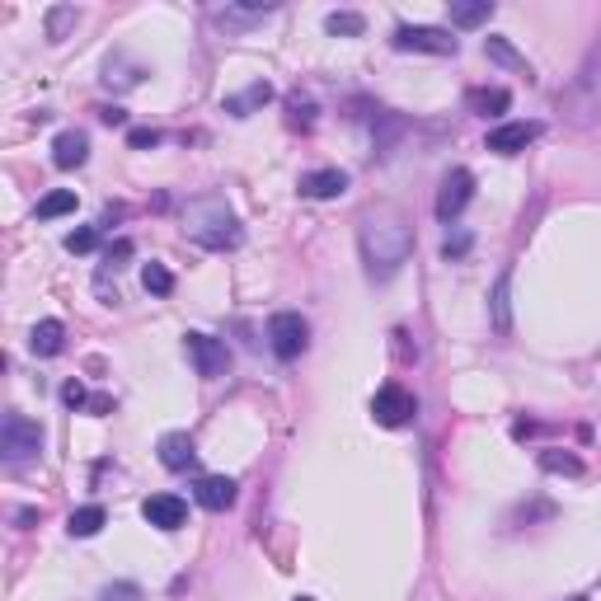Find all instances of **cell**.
Listing matches in <instances>:
<instances>
[{"label": "cell", "instance_id": "4316f807", "mask_svg": "<svg viewBox=\"0 0 601 601\" xmlns=\"http://www.w3.org/2000/svg\"><path fill=\"white\" fill-rule=\"evenodd\" d=\"M104 80H108V85H118V90H132V85L141 80V71H137V66H127V62H108Z\"/></svg>", "mask_w": 601, "mask_h": 601}, {"label": "cell", "instance_id": "d6986e66", "mask_svg": "<svg viewBox=\"0 0 601 601\" xmlns=\"http://www.w3.org/2000/svg\"><path fill=\"white\" fill-rule=\"evenodd\" d=\"M489 19H494V0H456L451 5V24L456 29H479Z\"/></svg>", "mask_w": 601, "mask_h": 601}, {"label": "cell", "instance_id": "d4e9b609", "mask_svg": "<svg viewBox=\"0 0 601 601\" xmlns=\"http://www.w3.org/2000/svg\"><path fill=\"white\" fill-rule=\"evenodd\" d=\"M66 212H76V193L71 188H57V193H47L38 202V221H52V216H66Z\"/></svg>", "mask_w": 601, "mask_h": 601}, {"label": "cell", "instance_id": "8992f818", "mask_svg": "<svg viewBox=\"0 0 601 601\" xmlns=\"http://www.w3.org/2000/svg\"><path fill=\"white\" fill-rule=\"evenodd\" d=\"M184 353L193 357L202 381H216V376L231 371V348H226V339H212V334H202V329L184 334Z\"/></svg>", "mask_w": 601, "mask_h": 601}, {"label": "cell", "instance_id": "6da1fadb", "mask_svg": "<svg viewBox=\"0 0 601 601\" xmlns=\"http://www.w3.org/2000/svg\"><path fill=\"white\" fill-rule=\"evenodd\" d=\"M357 245H362V263H367L371 282H390L400 273L409 254H414V226L395 202H376L362 226H357Z\"/></svg>", "mask_w": 601, "mask_h": 601}, {"label": "cell", "instance_id": "30bf717a", "mask_svg": "<svg viewBox=\"0 0 601 601\" xmlns=\"http://www.w3.org/2000/svg\"><path fill=\"white\" fill-rule=\"evenodd\" d=\"M536 137H540V123H503V127H494V132H489V141H484V146H489L494 155H522Z\"/></svg>", "mask_w": 601, "mask_h": 601}, {"label": "cell", "instance_id": "e0dca14e", "mask_svg": "<svg viewBox=\"0 0 601 601\" xmlns=\"http://www.w3.org/2000/svg\"><path fill=\"white\" fill-rule=\"evenodd\" d=\"M268 15H278V5H226V10H216V24L221 29H249Z\"/></svg>", "mask_w": 601, "mask_h": 601}, {"label": "cell", "instance_id": "5b68a950", "mask_svg": "<svg viewBox=\"0 0 601 601\" xmlns=\"http://www.w3.org/2000/svg\"><path fill=\"white\" fill-rule=\"evenodd\" d=\"M395 52H432V57H456V38L451 29H437V24H400L395 38H390Z\"/></svg>", "mask_w": 601, "mask_h": 601}, {"label": "cell", "instance_id": "7a4b0ae2", "mask_svg": "<svg viewBox=\"0 0 601 601\" xmlns=\"http://www.w3.org/2000/svg\"><path fill=\"white\" fill-rule=\"evenodd\" d=\"M184 235L193 245L202 249H235L245 240V226H240V216L226 207V198H193L184 212Z\"/></svg>", "mask_w": 601, "mask_h": 601}, {"label": "cell", "instance_id": "44dd1931", "mask_svg": "<svg viewBox=\"0 0 601 601\" xmlns=\"http://www.w3.org/2000/svg\"><path fill=\"white\" fill-rule=\"evenodd\" d=\"M104 522H108V512L99 508V503H90V508H76V512H71L66 531H71L76 540H90V536H99V531H104Z\"/></svg>", "mask_w": 601, "mask_h": 601}, {"label": "cell", "instance_id": "4fadbf2b", "mask_svg": "<svg viewBox=\"0 0 601 601\" xmlns=\"http://www.w3.org/2000/svg\"><path fill=\"white\" fill-rule=\"evenodd\" d=\"M85 160H90V137H85V132L71 127V132H62V137L52 141V165H57V170H80Z\"/></svg>", "mask_w": 601, "mask_h": 601}, {"label": "cell", "instance_id": "9c48e42d", "mask_svg": "<svg viewBox=\"0 0 601 601\" xmlns=\"http://www.w3.org/2000/svg\"><path fill=\"white\" fill-rule=\"evenodd\" d=\"M141 517L151 526H160V531H179L188 522V503L179 494H151L141 503Z\"/></svg>", "mask_w": 601, "mask_h": 601}, {"label": "cell", "instance_id": "52a82bcc", "mask_svg": "<svg viewBox=\"0 0 601 601\" xmlns=\"http://www.w3.org/2000/svg\"><path fill=\"white\" fill-rule=\"evenodd\" d=\"M414 414H418V400L404 386H395V381L381 386L376 400H371V418H376L381 428H404V423H414Z\"/></svg>", "mask_w": 601, "mask_h": 601}, {"label": "cell", "instance_id": "ffe728a7", "mask_svg": "<svg viewBox=\"0 0 601 601\" xmlns=\"http://www.w3.org/2000/svg\"><path fill=\"white\" fill-rule=\"evenodd\" d=\"M484 57H489V62H498V66H508V71H517V76H531L526 57L508 43V38H484Z\"/></svg>", "mask_w": 601, "mask_h": 601}, {"label": "cell", "instance_id": "9a60e30c", "mask_svg": "<svg viewBox=\"0 0 601 601\" xmlns=\"http://www.w3.org/2000/svg\"><path fill=\"white\" fill-rule=\"evenodd\" d=\"M29 348H33V357H57L66 348V324L62 320H38L29 334Z\"/></svg>", "mask_w": 601, "mask_h": 601}, {"label": "cell", "instance_id": "4dcf8cb0", "mask_svg": "<svg viewBox=\"0 0 601 601\" xmlns=\"http://www.w3.org/2000/svg\"><path fill=\"white\" fill-rule=\"evenodd\" d=\"M287 108H292V118H287L292 127H301V132H310V127H315V104H310V99H301V94H296Z\"/></svg>", "mask_w": 601, "mask_h": 601}, {"label": "cell", "instance_id": "74e56055", "mask_svg": "<svg viewBox=\"0 0 601 601\" xmlns=\"http://www.w3.org/2000/svg\"><path fill=\"white\" fill-rule=\"evenodd\" d=\"M301 601H310V597H301Z\"/></svg>", "mask_w": 601, "mask_h": 601}, {"label": "cell", "instance_id": "8d00e7d4", "mask_svg": "<svg viewBox=\"0 0 601 601\" xmlns=\"http://www.w3.org/2000/svg\"><path fill=\"white\" fill-rule=\"evenodd\" d=\"M569 601H587V597H569Z\"/></svg>", "mask_w": 601, "mask_h": 601}, {"label": "cell", "instance_id": "e575fe53", "mask_svg": "<svg viewBox=\"0 0 601 601\" xmlns=\"http://www.w3.org/2000/svg\"><path fill=\"white\" fill-rule=\"evenodd\" d=\"M62 404H66V409H80V404H90V395H85L80 381H66V386H62Z\"/></svg>", "mask_w": 601, "mask_h": 601}, {"label": "cell", "instance_id": "d590c367", "mask_svg": "<svg viewBox=\"0 0 601 601\" xmlns=\"http://www.w3.org/2000/svg\"><path fill=\"white\" fill-rule=\"evenodd\" d=\"M99 123H108V127H123V123H127V113H123V108H99Z\"/></svg>", "mask_w": 601, "mask_h": 601}, {"label": "cell", "instance_id": "484cf974", "mask_svg": "<svg viewBox=\"0 0 601 601\" xmlns=\"http://www.w3.org/2000/svg\"><path fill=\"white\" fill-rule=\"evenodd\" d=\"M76 5H52V10H47V38H52V43H62L66 38V29H76Z\"/></svg>", "mask_w": 601, "mask_h": 601}, {"label": "cell", "instance_id": "7c38bea8", "mask_svg": "<svg viewBox=\"0 0 601 601\" xmlns=\"http://www.w3.org/2000/svg\"><path fill=\"white\" fill-rule=\"evenodd\" d=\"M296 193H301V198H315V202L343 198V193H348V174L343 170H310V174H301Z\"/></svg>", "mask_w": 601, "mask_h": 601}, {"label": "cell", "instance_id": "603a6c76", "mask_svg": "<svg viewBox=\"0 0 601 601\" xmlns=\"http://www.w3.org/2000/svg\"><path fill=\"white\" fill-rule=\"evenodd\" d=\"M324 29L334 33V38H362L367 19L357 15V10H334V15H324Z\"/></svg>", "mask_w": 601, "mask_h": 601}, {"label": "cell", "instance_id": "8fae6325", "mask_svg": "<svg viewBox=\"0 0 601 601\" xmlns=\"http://www.w3.org/2000/svg\"><path fill=\"white\" fill-rule=\"evenodd\" d=\"M235 484L231 475H202L198 484H193V498H198V508H207V512H226L235 503Z\"/></svg>", "mask_w": 601, "mask_h": 601}, {"label": "cell", "instance_id": "3957f363", "mask_svg": "<svg viewBox=\"0 0 601 601\" xmlns=\"http://www.w3.org/2000/svg\"><path fill=\"white\" fill-rule=\"evenodd\" d=\"M43 451V428L33 423V418H24V414H10L0 418V456L10 465H24V461H33Z\"/></svg>", "mask_w": 601, "mask_h": 601}, {"label": "cell", "instance_id": "277c9868", "mask_svg": "<svg viewBox=\"0 0 601 601\" xmlns=\"http://www.w3.org/2000/svg\"><path fill=\"white\" fill-rule=\"evenodd\" d=\"M306 343H310V324L296 310H278L268 320V348H273L278 362H296V357L306 353Z\"/></svg>", "mask_w": 601, "mask_h": 601}, {"label": "cell", "instance_id": "83f0119b", "mask_svg": "<svg viewBox=\"0 0 601 601\" xmlns=\"http://www.w3.org/2000/svg\"><path fill=\"white\" fill-rule=\"evenodd\" d=\"M540 465L555 470V475H583V461L578 456H559V451H540Z\"/></svg>", "mask_w": 601, "mask_h": 601}, {"label": "cell", "instance_id": "7402d4cb", "mask_svg": "<svg viewBox=\"0 0 601 601\" xmlns=\"http://www.w3.org/2000/svg\"><path fill=\"white\" fill-rule=\"evenodd\" d=\"M489 306H494V329L498 334H512V278L508 273L494 282V301H489Z\"/></svg>", "mask_w": 601, "mask_h": 601}, {"label": "cell", "instance_id": "f546056e", "mask_svg": "<svg viewBox=\"0 0 601 601\" xmlns=\"http://www.w3.org/2000/svg\"><path fill=\"white\" fill-rule=\"evenodd\" d=\"M94 245H99V226H80V231L66 235V249H71V254H90Z\"/></svg>", "mask_w": 601, "mask_h": 601}, {"label": "cell", "instance_id": "5bb4252c", "mask_svg": "<svg viewBox=\"0 0 601 601\" xmlns=\"http://www.w3.org/2000/svg\"><path fill=\"white\" fill-rule=\"evenodd\" d=\"M160 465H165V470H193V465H198L193 437H188V432H165V437H160Z\"/></svg>", "mask_w": 601, "mask_h": 601}, {"label": "cell", "instance_id": "cb8c5ba5", "mask_svg": "<svg viewBox=\"0 0 601 601\" xmlns=\"http://www.w3.org/2000/svg\"><path fill=\"white\" fill-rule=\"evenodd\" d=\"M141 287H146L151 296H170L174 292V273L165 268V263H146V268H141Z\"/></svg>", "mask_w": 601, "mask_h": 601}, {"label": "cell", "instance_id": "ba28073f", "mask_svg": "<svg viewBox=\"0 0 601 601\" xmlns=\"http://www.w3.org/2000/svg\"><path fill=\"white\" fill-rule=\"evenodd\" d=\"M470 198H475V174L470 170H447V179H442V188H437V221H456V216L470 207Z\"/></svg>", "mask_w": 601, "mask_h": 601}, {"label": "cell", "instance_id": "836d02e7", "mask_svg": "<svg viewBox=\"0 0 601 601\" xmlns=\"http://www.w3.org/2000/svg\"><path fill=\"white\" fill-rule=\"evenodd\" d=\"M127 146H132V151H146V146H160V132H155V127H132V132H127Z\"/></svg>", "mask_w": 601, "mask_h": 601}, {"label": "cell", "instance_id": "d6a6232c", "mask_svg": "<svg viewBox=\"0 0 601 601\" xmlns=\"http://www.w3.org/2000/svg\"><path fill=\"white\" fill-rule=\"evenodd\" d=\"M99 601H141V587L137 583H108L99 592Z\"/></svg>", "mask_w": 601, "mask_h": 601}, {"label": "cell", "instance_id": "ac0fdd59", "mask_svg": "<svg viewBox=\"0 0 601 601\" xmlns=\"http://www.w3.org/2000/svg\"><path fill=\"white\" fill-rule=\"evenodd\" d=\"M465 104H470V113H479V118H503L512 108V94L508 90H470L465 94Z\"/></svg>", "mask_w": 601, "mask_h": 601}, {"label": "cell", "instance_id": "1f68e13d", "mask_svg": "<svg viewBox=\"0 0 601 601\" xmlns=\"http://www.w3.org/2000/svg\"><path fill=\"white\" fill-rule=\"evenodd\" d=\"M470 245H475V240H470V231H456V235H447V245H442V259H447V263L465 259V254H470Z\"/></svg>", "mask_w": 601, "mask_h": 601}, {"label": "cell", "instance_id": "f1b7e54d", "mask_svg": "<svg viewBox=\"0 0 601 601\" xmlns=\"http://www.w3.org/2000/svg\"><path fill=\"white\" fill-rule=\"evenodd\" d=\"M127 259H132V240H118V245L104 254V273H99V282L108 278V273H118V268H127Z\"/></svg>", "mask_w": 601, "mask_h": 601}, {"label": "cell", "instance_id": "2e32d148", "mask_svg": "<svg viewBox=\"0 0 601 601\" xmlns=\"http://www.w3.org/2000/svg\"><path fill=\"white\" fill-rule=\"evenodd\" d=\"M268 99H273V85H268V80H254L249 90L226 94V104H221V108H226L231 118H249V113H254V108H263Z\"/></svg>", "mask_w": 601, "mask_h": 601}]
</instances>
